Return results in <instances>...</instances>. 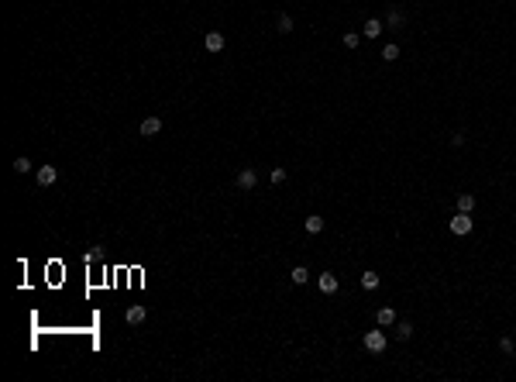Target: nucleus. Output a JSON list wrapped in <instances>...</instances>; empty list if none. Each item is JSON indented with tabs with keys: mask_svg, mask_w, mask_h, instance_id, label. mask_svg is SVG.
I'll return each instance as SVG.
<instances>
[{
	"mask_svg": "<svg viewBox=\"0 0 516 382\" xmlns=\"http://www.w3.org/2000/svg\"><path fill=\"white\" fill-rule=\"evenodd\" d=\"M238 186H241V189H255V186H258V173H255V169H241V173H238Z\"/></svg>",
	"mask_w": 516,
	"mask_h": 382,
	"instance_id": "7",
	"label": "nucleus"
},
{
	"mask_svg": "<svg viewBox=\"0 0 516 382\" xmlns=\"http://www.w3.org/2000/svg\"><path fill=\"white\" fill-rule=\"evenodd\" d=\"M14 173H17V176H24V173H31V162H28V159H24V155H17V159H14Z\"/></svg>",
	"mask_w": 516,
	"mask_h": 382,
	"instance_id": "18",
	"label": "nucleus"
},
{
	"mask_svg": "<svg viewBox=\"0 0 516 382\" xmlns=\"http://www.w3.org/2000/svg\"><path fill=\"white\" fill-rule=\"evenodd\" d=\"M382 31H386V24L378 21V17H368V21H365V28H361V35H365V38H378Z\"/></svg>",
	"mask_w": 516,
	"mask_h": 382,
	"instance_id": "10",
	"label": "nucleus"
},
{
	"mask_svg": "<svg viewBox=\"0 0 516 382\" xmlns=\"http://www.w3.org/2000/svg\"><path fill=\"white\" fill-rule=\"evenodd\" d=\"M269 179H272L275 186H279V183H286V169H272V176H269Z\"/></svg>",
	"mask_w": 516,
	"mask_h": 382,
	"instance_id": "21",
	"label": "nucleus"
},
{
	"mask_svg": "<svg viewBox=\"0 0 516 382\" xmlns=\"http://www.w3.org/2000/svg\"><path fill=\"white\" fill-rule=\"evenodd\" d=\"M513 355H516V351H513Z\"/></svg>",
	"mask_w": 516,
	"mask_h": 382,
	"instance_id": "23",
	"label": "nucleus"
},
{
	"mask_svg": "<svg viewBox=\"0 0 516 382\" xmlns=\"http://www.w3.org/2000/svg\"><path fill=\"white\" fill-rule=\"evenodd\" d=\"M203 45H206V52L217 55V52H224V35H220V31H210V35L203 38Z\"/></svg>",
	"mask_w": 516,
	"mask_h": 382,
	"instance_id": "8",
	"label": "nucleus"
},
{
	"mask_svg": "<svg viewBox=\"0 0 516 382\" xmlns=\"http://www.w3.org/2000/svg\"><path fill=\"white\" fill-rule=\"evenodd\" d=\"M382 59H386V62H396V59H399V45H396V42H389V45L382 48Z\"/></svg>",
	"mask_w": 516,
	"mask_h": 382,
	"instance_id": "16",
	"label": "nucleus"
},
{
	"mask_svg": "<svg viewBox=\"0 0 516 382\" xmlns=\"http://www.w3.org/2000/svg\"><path fill=\"white\" fill-rule=\"evenodd\" d=\"M375 324L378 327H392L396 324V310H392V307H378L375 310Z\"/></svg>",
	"mask_w": 516,
	"mask_h": 382,
	"instance_id": "6",
	"label": "nucleus"
},
{
	"mask_svg": "<svg viewBox=\"0 0 516 382\" xmlns=\"http://www.w3.org/2000/svg\"><path fill=\"white\" fill-rule=\"evenodd\" d=\"M275 28H279L282 35H289V31H293V17H289V14H279V21H275Z\"/></svg>",
	"mask_w": 516,
	"mask_h": 382,
	"instance_id": "17",
	"label": "nucleus"
},
{
	"mask_svg": "<svg viewBox=\"0 0 516 382\" xmlns=\"http://www.w3.org/2000/svg\"><path fill=\"white\" fill-rule=\"evenodd\" d=\"M341 42H344V48H358V45H361V35H355V31H348V35H344Z\"/></svg>",
	"mask_w": 516,
	"mask_h": 382,
	"instance_id": "20",
	"label": "nucleus"
},
{
	"mask_svg": "<svg viewBox=\"0 0 516 382\" xmlns=\"http://www.w3.org/2000/svg\"><path fill=\"white\" fill-rule=\"evenodd\" d=\"M337 276H331V272H323V276H317V290L323 293V296H331V293H337Z\"/></svg>",
	"mask_w": 516,
	"mask_h": 382,
	"instance_id": "3",
	"label": "nucleus"
},
{
	"mask_svg": "<svg viewBox=\"0 0 516 382\" xmlns=\"http://www.w3.org/2000/svg\"><path fill=\"white\" fill-rule=\"evenodd\" d=\"M289 279H293L296 286H303V282H307V279H310V269H307V265H296V269H293V272H289Z\"/></svg>",
	"mask_w": 516,
	"mask_h": 382,
	"instance_id": "14",
	"label": "nucleus"
},
{
	"mask_svg": "<svg viewBox=\"0 0 516 382\" xmlns=\"http://www.w3.org/2000/svg\"><path fill=\"white\" fill-rule=\"evenodd\" d=\"M386 24H389V28H403V24H406V17H403L399 7H389V14H386Z\"/></svg>",
	"mask_w": 516,
	"mask_h": 382,
	"instance_id": "11",
	"label": "nucleus"
},
{
	"mask_svg": "<svg viewBox=\"0 0 516 382\" xmlns=\"http://www.w3.org/2000/svg\"><path fill=\"white\" fill-rule=\"evenodd\" d=\"M386 345H389V341H386L382 331H368V334H365V351H372V355H382Z\"/></svg>",
	"mask_w": 516,
	"mask_h": 382,
	"instance_id": "1",
	"label": "nucleus"
},
{
	"mask_svg": "<svg viewBox=\"0 0 516 382\" xmlns=\"http://www.w3.org/2000/svg\"><path fill=\"white\" fill-rule=\"evenodd\" d=\"M499 348H503L506 355H513V351H516V345H513V341H509V337H503V341H499Z\"/></svg>",
	"mask_w": 516,
	"mask_h": 382,
	"instance_id": "22",
	"label": "nucleus"
},
{
	"mask_svg": "<svg viewBox=\"0 0 516 382\" xmlns=\"http://www.w3.org/2000/svg\"><path fill=\"white\" fill-rule=\"evenodd\" d=\"M145 317H148V310H145L141 303H131V307L124 310V320H127V324H145Z\"/></svg>",
	"mask_w": 516,
	"mask_h": 382,
	"instance_id": "4",
	"label": "nucleus"
},
{
	"mask_svg": "<svg viewBox=\"0 0 516 382\" xmlns=\"http://www.w3.org/2000/svg\"><path fill=\"white\" fill-rule=\"evenodd\" d=\"M396 337H399V341H410V337H413V327L406 324V320H403V324H396Z\"/></svg>",
	"mask_w": 516,
	"mask_h": 382,
	"instance_id": "19",
	"label": "nucleus"
},
{
	"mask_svg": "<svg viewBox=\"0 0 516 382\" xmlns=\"http://www.w3.org/2000/svg\"><path fill=\"white\" fill-rule=\"evenodd\" d=\"M458 210L461 214H471V210H475V197H471V193H458Z\"/></svg>",
	"mask_w": 516,
	"mask_h": 382,
	"instance_id": "12",
	"label": "nucleus"
},
{
	"mask_svg": "<svg viewBox=\"0 0 516 382\" xmlns=\"http://www.w3.org/2000/svg\"><path fill=\"white\" fill-rule=\"evenodd\" d=\"M307 231L310 234H320L323 231V217H320V214H310V217H307Z\"/></svg>",
	"mask_w": 516,
	"mask_h": 382,
	"instance_id": "13",
	"label": "nucleus"
},
{
	"mask_svg": "<svg viewBox=\"0 0 516 382\" xmlns=\"http://www.w3.org/2000/svg\"><path fill=\"white\" fill-rule=\"evenodd\" d=\"M361 286H365V290H378V272H372V269L361 272Z\"/></svg>",
	"mask_w": 516,
	"mask_h": 382,
	"instance_id": "15",
	"label": "nucleus"
},
{
	"mask_svg": "<svg viewBox=\"0 0 516 382\" xmlns=\"http://www.w3.org/2000/svg\"><path fill=\"white\" fill-rule=\"evenodd\" d=\"M471 227H475L471 214H461V210H458V214L451 217V231H454V234H471Z\"/></svg>",
	"mask_w": 516,
	"mask_h": 382,
	"instance_id": "2",
	"label": "nucleus"
},
{
	"mask_svg": "<svg viewBox=\"0 0 516 382\" xmlns=\"http://www.w3.org/2000/svg\"><path fill=\"white\" fill-rule=\"evenodd\" d=\"M162 131V117H145L141 121V138H155Z\"/></svg>",
	"mask_w": 516,
	"mask_h": 382,
	"instance_id": "5",
	"label": "nucleus"
},
{
	"mask_svg": "<svg viewBox=\"0 0 516 382\" xmlns=\"http://www.w3.org/2000/svg\"><path fill=\"white\" fill-rule=\"evenodd\" d=\"M55 179H59V169H55V165H42V169H38V186H52Z\"/></svg>",
	"mask_w": 516,
	"mask_h": 382,
	"instance_id": "9",
	"label": "nucleus"
}]
</instances>
